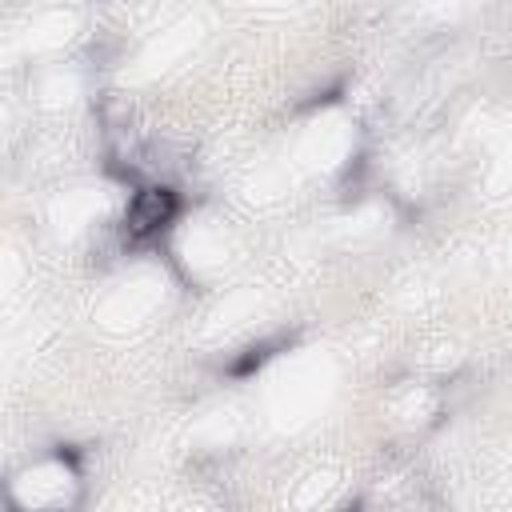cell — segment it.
I'll use <instances>...</instances> for the list:
<instances>
[{
    "instance_id": "cell-1",
    "label": "cell",
    "mask_w": 512,
    "mask_h": 512,
    "mask_svg": "<svg viewBox=\"0 0 512 512\" xmlns=\"http://www.w3.org/2000/svg\"><path fill=\"white\" fill-rule=\"evenodd\" d=\"M176 208H180V200H176L172 188H144V192L132 196L128 216H124V228H128V236L136 244L140 240H152V236H160L176 220Z\"/></svg>"
}]
</instances>
